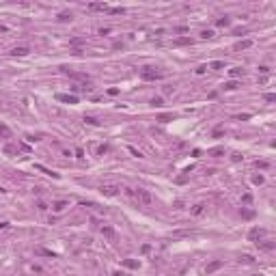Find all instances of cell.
<instances>
[{
	"label": "cell",
	"instance_id": "cell-32",
	"mask_svg": "<svg viewBox=\"0 0 276 276\" xmlns=\"http://www.w3.org/2000/svg\"><path fill=\"white\" fill-rule=\"evenodd\" d=\"M231 160H233V162H239V160H242V155H239V153H233V158H231Z\"/></svg>",
	"mask_w": 276,
	"mask_h": 276
},
{
	"label": "cell",
	"instance_id": "cell-9",
	"mask_svg": "<svg viewBox=\"0 0 276 276\" xmlns=\"http://www.w3.org/2000/svg\"><path fill=\"white\" fill-rule=\"evenodd\" d=\"M11 54H13V56H26V54H28V47L20 46V47H15V50H13Z\"/></svg>",
	"mask_w": 276,
	"mask_h": 276
},
{
	"label": "cell",
	"instance_id": "cell-6",
	"mask_svg": "<svg viewBox=\"0 0 276 276\" xmlns=\"http://www.w3.org/2000/svg\"><path fill=\"white\" fill-rule=\"evenodd\" d=\"M65 207H69V203H67V201H56V203L52 205V209H54V211H63Z\"/></svg>",
	"mask_w": 276,
	"mask_h": 276
},
{
	"label": "cell",
	"instance_id": "cell-15",
	"mask_svg": "<svg viewBox=\"0 0 276 276\" xmlns=\"http://www.w3.org/2000/svg\"><path fill=\"white\" fill-rule=\"evenodd\" d=\"M123 265H125V268H132V270H134V268H138V261H134V259H125V261H123Z\"/></svg>",
	"mask_w": 276,
	"mask_h": 276
},
{
	"label": "cell",
	"instance_id": "cell-33",
	"mask_svg": "<svg viewBox=\"0 0 276 276\" xmlns=\"http://www.w3.org/2000/svg\"><path fill=\"white\" fill-rule=\"evenodd\" d=\"M112 276H125V274H123V272H114Z\"/></svg>",
	"mask_w": 276,
	"mask_h": 276
},
{
	"label": "cell",
	"instance_id": "cell-29",
	"mask_svg": "<svg viewBox=\"0 0 276 276\" xmlns=\"http://www.w3.org/2000/svg\"><path fill=\"white\" fill-rule=\"evenodd\" d=\"M39 255H46V257H54V252H52V250H43V248H39Z\"/></svg>",
	"mask_w": 276,
	"mask_h": 276
},
{
	"label": "cell",
	"instance_id": "cell-27",
	"mask_svg": "<svg viewBox=\"0 0 276 276\" xmlns=\"http://www.w3.org/2000/svg\"><path fill=\"white\" fill-rule=\"evenodd\" d=\"M173 119V114H160V121L162 123H166V121H171Z\"/></svg>",
	"mask_w": 276,
	"mask_h": 276
},
{
	"label": "cell",
	"instance_id": "cell-28",
	"mask_svg": "<svg viewBox=\"0 0 276 276\" xmlns=\"http://www.w3.org/2000/svg\"><path fill=\"white\" fill-rule=\"evenodd\" d=\"M252 184L261 185V184H263V177H261V175H257V177H252Z\"/></svg>",
	"mask_w": 276,
	"mask_h": 276
},
{
	"label": "cell",
	"instance_id": "cell-31",
	"mask_svg": "<svg viewBox=\"0 0 276 276\" xmlns=\"http://www.w3.org/2000/svg\"><path fill=\"white\" fill-rule=\"evenodd\" d=\"M185 179H188V175H179V177H177V184H184Z\"/></svg>",
	"mask_w": 276,
	"mask_h": 276
},
{
	"label": "cell",
	"instance_id": "cell-19",
	"mask_svg": "<svg viewBox=\"0 0 276 276\" xmlns=\"http://www.w3.org/2000/svg\"><path fill=\"white\" fill-rule=\"evenodd\" d=\"M237 87H239V84H237L235 80H231V82H227V84H225V89H227V91H233V89H237Z\"/></svg>",
	"mask_w": 276,
	"mask_h": 276
},
{
	"label": "cell",
	"instance_id": "cell-26",
	"mask_svg": "<svg viewBox=\"0 0 276 276\" xmlns=\"http://www.w3.org/2000/svg\"><path fill=\"white\" fill-rule=\"evenodd\" d=\"M263 99L265 101H276V95L274 93H268V95H263Z\"/></svg>",
	"mask_w": 276,
	"mask_h": 276
},
{
	"label": "cell",
	"instance_id": "cell-4",
	"mask_svg": "<svg viewBox=\"0 0 276 276\" xmlns=\"http://www.w3.org/2000/svg\"><path fill=\"white\" fill-rule=\"evenodd\" d=\"M263 235H265V231L263 229H252L250 233H248V239L255 242V239H259V237H263Z\"/></svg>",
	"mask_w": 276,
	"mask_h": 276
},
{
	"label": "cell",
	"instance_id": "cell-11",
	"mask_svg": "<svg viewBox=\"0 0 276 276\" xmlns=\"http://www.w3.org/2000/svg\"><path fill=\"white\" fill-rule=\"evenodd\" d=\"M252 46V41L250 39H244V41H239L237 46H235V50H246V47H250Z\"/></svg>",
	"mask_w": 276,
	"mask_h": 276
},
{
	"label": "cell",
	"instance_id": "cell-25",
	"mask_svg": "<svg viewBox=\"0 0 276 276\" xmlns=\"http://www.w3.org/2000/svg\"><path fill=\"white\" fill-rule=\"evenodd\" d=\"M84 121H87L89 125H97V123H99V121H97L95 117H84Z\"/></svg>",
	"mask_w": 276,
	"mask_h": 276
},
{
	"label": "cell",
	"instance_id": "cell-8",
	"mask_svg": "<svg viewBox=\"0 0 276 276\" xmlns=\"http://www.w3.org/2000/svg\"><path fill=\"white\" fill-rule=\"evenodd\" d=\"M101 233H104L106 237H110V239H114V237H117V233H114V229H110V227H106V225L101 227Z\"/></svg>",
	"mask_w": 276,
	"mask_h": 276
},
{
	"label": "cell",
	"instance_id": "cell-18",
	"mask_svg": "<svg viewBox=\"0 0 276 276\" xmlns=\"http://www.w3.org/2000/svg\"><path fill=\"white\" fill-rule=\"evenodd\" d=\"M239 263H255V259H252L250 255H242V257H239Z\"/></svg>",
	"mask_w": 276,
	"mask_h": 276
},
{
	"label": "cell",
	"instance_id": "cell-5",
	"mask_svg": "<svg viewBox=\"0 0 276 276\" xmlns=\"http://www.w3.org/2000/svg\"><path fill=\"white\" fill-rule=\"evenodd\" d=\"M56 99H58V101H67V104H76V101H78L76 95H56Z\"/></svg>",
	"mask_w": 276,
	"mask_h": 276
},
{
	"label": "cell",
	"instance_id": "cell-7",
	"mask_svg": "<svg viewBox=\"0 0 276 276\" xmlns=\"http://www.w3.org/2000/svg\"><path fill=\"white\" fill-rule=\"evenodd\" d=\"M222 268V261H211L209 265H207V274H211V272H216V270H220Z\"/></svg>",
	"mask_w": 276,
	"mask_h": 276
},
{
	"label": "cell",
	"instance_id": "cell-24",
	"mask_svg": "<svg viewBox=\"0 0 276 276\" xmlns=\"http://www.w3.org/2000/svg\"><path fill=\"white\" fill-rule=\"evenodd\" d=\"M229 24H231L229 17H220V20H218V26H229Z\"/></svg>",
	"mask_w": 276,
	"mask_h": 276
},
{
	"label": "cell",
	"instance_id": "cell-13",
	"mask_svg": "<svg viewBox=\"0 0 276 276\" xmlns=\"http://www.w3.org/2000/svg\"><path fill=\"white\" fill-rule=\"evenodd\" d=\"M4 153H7V155H15V153H17V147H13V145H4Z\"/></svg>",
	"mask_w": 276,
	"mask_h": 276
},
{
	"label": "cell",
	"instance_id": "cell-16",
	"mask_svg": "<svg viewBox=\"0 0 276 276\" xmlns=\"http://www.w3.org/2000/svg\"><path fill=\"white\" fill-rule=\"evenodd\" d=\"M0 134H2L4 138H11V130H9L7 125H2V123H0Z\"/></svg>",
	"mask_w": 276,
	"mask_h": 276
},
{
	"label": "cell",
	"instance_id": "cell-20",
	"mask_svg": "<svg viewBox=\"0 0 276 276\" xmlns=\"http://www.w3.org/2000/svg\"><path fill=\"white\" fill-rule=\"evenodd\" d=\"M175 43H177V46H185V43H192V39H188V37H181V39H177Z\"/></svg>",
	"mask_w": 276,
	"mask_h": 276
},
{
	"label": "cell",
	"instance_id": "cell-23",
	"mask_svg": "<svg viewBox=\"0 0 276 276\" xmlns=\"http://www.w3.org/2000/svg\"><path fill=\"white\" fill-rule=\"evenodd\" d=\"M229 73H231V78H237V76L242 73V69H239V67H233V69H231Z\"/></svg>",
	"mask_w": 276,
	"mask_h": 276
},
{
	"label": "cell",
	"instance_id": "cell-17",
	"mask_svg": "<svg viewBox=\"0 0 276 276\" xmlns=\"http://www.w3.org/2000/svg\"><path fill=\"white\" fill-rule=\"evenodd\" d=\"M203 207H205L203 203H198V205H194V209H192V214H194V216H201V214H203Z\"/></svg>",
	"mask_w": 276,
	"mask_h": 276
},
{
	"label": "cell",
	"instance_id": "cell-22",
	"mask_svg": "<svg viewBox=\"0 0 276 276\" xmlns=\"http://www.w3.org/2000/svg\"><path fill=\"white\" fill-rule=\"evenodd\" d=\"M201 37H203V39H211V37H214V30H203Z\"/></svg>",
	"mask_w": 276,
	"mask_h": 276
},
{
	"label": "cell",
	"instance_id": "cell-34",
	"mask_svg": "<svg viewBox=\"0 0 276 276\" xmlns=\"http://www.w3.org/2000/svg\"><path fill=\"white\" fill-rule=\"evenodd\" d=\"M255 276H259V274H255Z\"/></svg>",
	"mask_w": 276,
	"mask_h": 276
},
{
	"label": "cell",
	"instance_id": "cell-21",
	"mask_svg": "<svg viewBox=\"0 0 276 276\" xmlns=\"http://www.w3.org/2000/svg\"><path fill=\"white\" fill-rule=\"evenodd\" d=\"M58 20H60V22H69V20H71V13H60Z\"/></svg>",
	"mask_w": 276,
	"mask_h": 276
},
{
	"label": "cell",
	"instance_id": "cell-2",
	"mask_svg": "<svg viewBox=\"0 0 276 276\" xmlns=\"http://www.w3.org/2000/svg\"><path fill=\"white\" fill-rule=\"evenodd\" d=\"M140 78H142V80H160V78H162V71H155L153 67H145V69L140 71Z\"/></svg>",
	"mask_w": 276,
	"mask_h": 276
},
{
	"label": "cell",
	"instance_id": "cell-12",
	"mask_svg": "<svg viewBox=\"0 0 276 276\" xmlns=\"http://www.w3.org/2000/svg\"><path fill=\"white\" fill-rule=\"evenodd\" d=\"M35 168H37V171H41V173H46V175H52V177H58L56 173H52L50 168H46V166H41V164H35Z\"/></svg>",
	"mask_w": 276,
	"mask_h": 276
},
{
	"label": "cell",
	"instance_id": "cell-1",
	"mask_svg": "<svg viewBox=\"0 0 276 276\" xmlns=\"http://www.w3.org/2000/svg\"><path fill=\"white\" fill-rule=\"evenodd\" d=\"M134 201H136L138 205H151L153 196H151V192H149V190L138 188V190H134Z\"/></svg>",
	"mask_w": 276,
	"mask_h": 276
},
{
	"label": "cell",
	"instance_id": "cell-14",
	"mask_svg": "<svg viewBox=\"0 0 276 276\" xmlns=\"http://www.w3.org/2000/svg\"><path fill=\"white\" fill-rule=\"evenodd\" d=\"M222 67H225L222 60H214V63H209V69H216V71H218V69H222Z\"/></svg>",
	"mask_w": 276,
	"mask_h": 276
},
{
	"label": "cell",
	"instance_id": "cell-3",
	"mask_svg": "<svg viewBox=\"0 0 276 276\" xmlns=\"http://www.w3.org/2000/svg\"><path fill=\"white\" fill-rule=\"evenodd\" d=\"M117 190H119L117 185H101V188H99V192H101L104 196H114V194H117Z\"/></svg>",
	"mask_w": 276,
	"mask_h": 276
},
{
	"label": "cell",
	"instance_id": "cell-10",
	"mask_svg": "<svg viewBox=\"0 0 276 276\" xmlns=\"http://www.w3.org/2000/svg\"><path fill=\"white\" fill-rule=\"evenodd\" d=\"M222 153H225L222 147H216V149H209V151H207V155H211V158H218V155H222Z\"/></svg>",
	"mask_w": 276,
	"mask_h": 276
},
{
	"label": "cell",
	"instance_id": "cell-30",
	"mask_svg": "<svg viewBox=\"0 0 276 276\" xmlns=\"http://www.w3.org/2000/svg\"><path fill=\"white\" fill-rule=\"evenodd\" d=\"M130 153H134V155H136V158H142V153H140V151H138V149H134V147H130Z\"/></svg>",
	"mask_w": 276,
	"mask_h": 276
}]
</instances>
